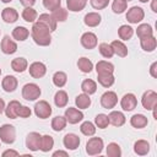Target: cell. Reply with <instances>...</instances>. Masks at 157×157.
I'll list each match as a JSON object with an SVG mask.
<instances>
[{
	"label": "cell",
	"instance_id": "27",
	"mask_svg": "<svg viewBox=\"0 0 157 157\" xmlns=\"http://www.w3.org/2000/svg\"><path fill=\"white\" fill-rule=\"evenodd\" d=\"M110 45H112V48L114 50V54H117L118 56L125 58L128 55V48L121 40H113L110 43Z\"/></svg>",
	"mask_w": 157,
	"mask_h": 157
},
{
	"label": "cell",
	"instance_id": "8",
	"mask_svg": "<svg viewBox=\"0 0 157 157\" xmlns=\"http://www.w3.org/2000/svg\"><path fill=\"white\" fill-rule=\"evenodd\" d=\"M144 17H145V12L139 6H132L126 12V20L130 23H139L144 20Z\"/></svg>",
	"mask_w": 157,
	"mask_h": 157
},
{
	"label": "cell",
	"instance_id": "49",
	"mask_svg": "<svg viewBox=\"0 0 157 157\" xmlns=\"http://www.w3.org/2000/svg\"><path fill=\"white\" fill-rule=\"evenodd\" d=\"M31 113H32L31 109L28 107H26V105H22V104L17 109V117H20V118H29Z\"/></svg>",
	"mask_w": 157,
	"mask_h": 157
},
{
	"label": "cell",
	"instance_id": "50",
	"mask_svg": "<svg viewBox=\"0 0 157 157\" xmlns=\"http://www.w3.org/2000/svg\"><path fill=\"white\" fill-rule=\"evenodd\" d=\"M150 74H151V76L152 77H157V63L155 61L152 65H151V67H150Z\"/></svg>",
	"mask_w": 157,
	"mask_h": 157
},
{
	"label": "cell",
	"instance_id": "51",
	"mask_svg": "<svg viewBox=\"0 0 157 157\" xmlns=\"http://www.w3.org/2000/svg\"><path fill=\"white\" fill-rule=\"evenodd\" d=\"M20 2L25 6V7H29V6H33L36 0H20Z\"/></svg>",
	"mask_w": 157,
	"mask_h": 157
},
{
	"label": "cell",
	"instance_id": "17",
	"mask_svg": "<svg viewBox=\"0 0 157 157\" xmlns=\"http://www.w3.org/2000/svg\"><path fill=\"white\" fill-rule=\"evenodd\" d=\"M17 85H18V81L12 75L5 76L2 78V82H1V86H2V88H4L5 92H13L17 88Z\"/></svg>",
	"mask_w": 157,
	"mask_h": 157
},
{
	"label": "cell",
	"instance_id": "26",
	"mask_svg": "<svg viewBox=\"0 0 157 157\" xmlns=\"http://www.w3.org/2000/svg\"><path fill=\"white\" fill-rule=\"evenodd\" d=\"M28 36H29V31H28L26 27H23V26H17V27H15L13 31H12V37H13V39L20 40V42L26 40V39L28 38Z\"/></svg>",
	"mask_w": 157,
	"mask_h": 157
},
{
	"label": "cell",
	"instance_id": "3",
	"mask_svg": "<svg viewBox=\"0 0 157 157\" xmlns=\"http://www.w3.org/2000/svg\"><path fill=\"white\" fill-rule=\"evenodd\" d=\"M40 88L37 83H26L22 87V97L26 101H36L40 96Z\"/></svg>",
	"mask_w": 157,
	"mask_h": 157
},
{
	"label": "cell",
	"instance_id": "16",
	"mask_svg": "<svg viewBox=\"0 0 157 157\" xmlns=\"http://www.w3.org/2000/svg\"><path fill=\"white\" fill-rule=\"evenodd\" d=\"M96 71H97V75H109L114 72V65L109 61L101 60L96 65Z\"/></svg>",
	"mask_w": 157,
	"mask_h": 157
},
{
	"label": "cell",
	"instance_id": "18",
	"mask_svg": "<svg viewBox=\"0 0 157 157\" xmlns=\"http://www.w3.org/2000/svg\"><path fill=\"white\" fill-rule=\"evenodd\" d=\"M108 119H109V124L114 125V126H121L125 124V115L119 112V110H113L109 113L108 115Z\"/></svg>",
	"mask_w": 157,
	"mask_h": 157
},
{
	"label": "cell",
	"instance_id": "22",
	"mask_svg": "<svg viewBox=\"0 0 157 157\" xmlns=\"http://www.w3.org/2000/svg\"><path fill=\"white\" fill-rule=\"evenodd\" d=\"M101 20H102V17L98 12H88L85 15L83 22L88 27H97L101 23Z\"/></svg>",
	"mask_w": 157,
	"mask_h": 157
},
{
	"label": "cell",
	"instance_id": "9",
	"mask_svg": "<svg viewBox=\"0 0 157 157\" xmlns=\"http://www.w3.org/2000/svg\"><path fill=\"white\" fill-rule=\"evenodd\" d=\"M28 71H29V75L33 78H40V77H43L45 75L47 66L43 63H40V61H34V63H32L29 65Z\"/></svg>",
	"mask_w": 157,
	"mask_h": 157
},
{
	"label": "cell",
	"instance_id": "6",
	"mask_svg": "<svg viewBox=\"0 0 157 157\" xmlns=\"http://www.w3.org/2000/svg\"><path fill=\"white\" fill-rule=\"evenodd\" d=\"M34 114L40 119H47L52 114V107L47 101H39L34 105Z\"/></svg>",
	"mask_w": 157,
	"mask_h": 157
},
{
	"label": "cell",
	"instance_id": "20",
	"mask_svg": "<svg viewBox=\"0 0 157 157\" xmlns=\"http://www.w3.org/2000/svg\"><path fill=\"white\" fill-rule=\"evenodd\" d=\"M37 21L40 22V23H43V25H45L49 28L50 32H54L56 29V21L49 13H42V15H39V17H38Z\"/></svg>",
	"mask_w": 157,
	"mask_h": 157
},
{
	"label": "cell",
	"instance_id": "25",
	"mask_svg": "<svg viewBox=\"0 0 157 157\" xmlns=\"http://www.w3.org/2000/svg\"><path fill=\"white\" fill-rule=\"evenodd\" d=\"M134 151L139 156H145L150 151V144L146 140H137L134 144Z\"/></svg>",
	"mask_w": 157,
	"mask_h": 157
},
{
	"label": "cell",
	"instance_id": "36",
	"mask_svg": "<svg viewBox=\"0 0 157 157\" xmlns=\"http://www.w3.org/2000/svg\"><path fill=\"white\" fill-rule=\"evenodd\" d=\"M77 67H78L82 72L88 74V72L92 71V69H93V64H92V61H91L90 59L82 56V58H80L78 61H77Z\"/></svg>",
	"mask_w": 157,
	"mask_h": 157
},
{
	"label": "cell",
	"instance_id": "46",
	"mask_svg": "<svg viewBox=\"0 0 157 157\" xmlns=\"http://www.w3.org/2000/svg\"><path fill=\"white\" fill-rule=\"evenodd\" d=\"M94 123H96V125H97L99 129H105V128L108 126V124H109L108 115H105V114H103V113L97 114L96 118H94Z\"/></svg>",
	"mask_w": 157,
	"mask_h": 157
},
{
	"label": "cell",
	"instance_id": "29",
	"mask_svg": "<svg viewBox=\"0 0 157 157\" xmlns=\"http://www.w3.org/2000/svg\"><path fill=\"white\" fill-rule=\"evenodd\" d=\"M81 90H82L83 93H86L88 96L90 94H93L97 91V83L93 80H91V78H86L81 83Z\"/></svg>",
	"mask_w": 157,
	"mask_h": 157
},
{
	"label": "cell",
	"instance_id": "2",
	"mask_svg": "<svg viewBox=\"0 0 157 157\" xmlns=\"http://www.w3.org/2000/svg\"><path fill=\"white\" fill-rule=\"evenodd\" d=\"M16 140V130L13 125L10 124H4L0 126V141L4 144H12Z\"/></svg>",
	"mask_w": 157,
	"mask_h": 157
},
{
	"label": "cell",
	"instance_id": "15",
	"mask_svg": "<svg viewBox=\"0 0 157 157\" xmlns=\"http://www.w3.org/2000/svg\"><path fill=\"white\" fill-rule=\"evenodd\" d=\"M17 50V44L9 37V36H5L1 40V52L4 54H13L16 53Z\"/></svg>",
	"mask_w": 157,
	"mask_h": 157
},
{
	"label": "cell",
	"instance_id": "52",
	"mask_svg": "<svg viewBox=\"0 0 157 157\" xmlns=\"http://www.w3.org/2000/svg\"><path fill=\"white\" fill-rule=\"evenodd\" d=\"M2 156L6 157V156H18V152L17 151H13V150H6L2 152Z\"/></svg>",
	"mask_w": 157,
	"mask_h": 157
},
{
	"label": "cell",
	"instance_id": "53",
	"mask_svg": "<svg viewBox=\"0 0 157 157\" xmlns=\"http://www.w3.org/2000/svg\"><path fill=\"white\" fill-rule=\"evenodd\" d=\"M56 156H64V157H66L67 156V152H65V151H55L53 153V157H56Z\"/></svg>",
	"mask_w": 157,
	"mask_h": 157
},
{
	"label": "cell",
	"instance_id": "35",
	"mask_svg": "<svg viewBox=\"0 0 157 157\" xmlns=\"http://www.w3.org/2000/svg\"><path fill=\"white\" fill-rule=\"evenodd\" d=\"M132 34H134V29L130 26H128V25H121L119 27V29H118V36L123 40L130 39L132 37Z\"/></svg>",
	"mask_w": 157,
	"mask_h": 157
},
{
	"label": "cell",
	"instance_id": "21",
	"mask_svg": "<svg viewBox=\"0 0 157 157\" xmlns=\"http://www.w3.org/2000/svg\"><path fill=\"white\" fill-rule=\"evenodd\" d=\"M140 45L145 52H153L157 47V40L153 36L151 37H145V38H140Z\"/></svg>",
	"mask_w": 157,
	"mask_h": 157
},
{
	"label": "cell",
	"instance_id": "34",
	"mask_svg": "<svg viewBox=\"0 0 157 157\" xmlns=\"http://www.w3.org/2000/svg\"><path fill=\"white\" fill-rule=\"evenodd\" d=\"M136 34L139 38H145V37H151L153 36V29L148 23H142L140 26H137L136 29Z\"/></svg>",
	"mask_w": 157,
	"mask_h": 157
},
{
	"label": "cell",
	"instance_id": "55",
	"mask_svg": "<svg viewBox=\"0 0 157 157\" xmlns=\"http://www.w3.org/2000/svg\"><path fill=\"white\" fill-rule=\"evenodd\" d=\"M4 110H5V102H4L2 98H0V114H1Z\"/></svg>",
	"mask_w": 157,
	"mask_h": 157
},
{
	"label": "cell",
	"instance_id": "31",
	"mask_svg": "<svg viewBox=\"0 0 157 157\" xmlns=\"http://www.w3.org/2000/svg\"><path fill=\"white\" fill-rule=\"evenodd\" d=\"M28 66V63L25 58H15L11 61V67L16 72H23Z\"/></svg>",
	"mask_w": 157,
	"mask_h": 157
},
{
	"label": "cell",
	"instance_id": "41",
	"mask_svg": "<svg viewBox=\"0 0 157 157\" xmlns=\"http://www.w3.org/2000/svg\"><path fill=\"white\" fill-rule=\"evenodd\" d=\"M52 12H53L52 16L54 17V20L56 22H64L67 18V10L64 9V7H61V6L58 7L56 10H54V11H52Z\"/></svg>",
	"mask_w": 157,
	"mask_h": 157
},
{
	"label": "cell",
	"instance_id": "38",
	"mask_svg": "<svg viewBox=\"0 0 157 157\" xmlns=\"http://www.w3.org/2000/svg\"><path fill=\"white\" fill-rule=\"evenodd\" d=\"M67 82V76L65 72L63 71H56L54 75H53V83L56 86V87H64Z\"/></svg>",
	"mask_w": 157,
	"mask_h": 157
},
{
	"label": "cell",
	"instance_id": "37",
	"mask_svg": "<svg viewBox=\"0 0 157 157\" xmlns=\"http://www.w3.org/2000/svg\"><path fill=\"white\" fill-rule=\"evenodd\" d=\"M66 118L65 117H61V115H58L55 118H53L52 120V129L54 131H61L63 129H65L66 126Z\"/></svg>",
	"mask_w": 157,
	"mask_h": 157
},
{
	"label": "cell",
	"instance_id": "7",
	"mask_svg": "<svg viewBox=\"0 0 157 157\" xmlns=\"http://www.w3.org/2000/svg\"><path fill=\"white\" fill-rule=\"evenodd\" d=\"M118 103V96L113 91H107L101 96V104L105 109H112Z\"/></svg>",
	"mask_w": 157,
	"mask_h": 157
},
{
	"label": "cell",
	"instance_id": "28",
	"mask_svg": "<svg viewBox=\"0 0 157 157\" xmlns=\"http://www.w3.org/2000/svg\"><path fill=\"white\" fill-rule=\"evenodd\" d=\"M86 4H87V0H66L67 10H70L72 12H78V11L83 10Z\"/></svg>",
	"mask_w": 157,
	"mask_h": 157
},
{
	"label": "cell",
	"instance_id": "57",
	"mask_svg": "<svg viewBox=\"0 0 157 157\" xmlns=\"http://www.w3.org/2000/svg\"><path fill=\"white\" fill-rule=\"evenodd\" d=\"M139 1H141V2H147L148 0H139Z\"/></svg>",
	"mask_w": 157,
	"mask_h": 157
},
{
	"label": "cell",
	"instance_id": "44",
	"mask_svg": "<svg viewBox=\"0 0 157 157\" xmlns=\"http://www.w3.org/2000/svg\"><path fill=\"white\" fill-rule=\"evenodd\" d=\"M107 156L109 157H120L121 156V150L120 146L115 142H110L107 146Z\"/></svg>",
	"mask_w": 157,
	"mask_h": 157
},
{
	"label": "cell",
	"instance_id": "54",
	"mask_svg": "<svg viewBox=\"0 0 157 157\" xmlns=\"http://www.w3.org/2000/svg\"><path fill=\"white\" fill-rule=\"evenodd\" d=\"M151 9L153 12H157V0H152L151 2Z\"/></svg>",
	"mask_w": 157,
	"mask_h": 157
},
{
	"label": "cell",
	"instance_id": "42",
	"mask_svg": "<svg viewBox=\"0 0 157 157\" xmlns=\"http://www.w3.org/2000/svg\"><path fill=\"white\" fill-rule=\"evenodd\" d=\"M97 77H98L97 80H98L99 85H102V86L105 87V88L110 87V86L114 83V81H115L113 74H109V75H97Z\"/></svg>",
	"mask_w": 157,
	"mask_h": 157
},
{
	"label": "cell",
	"instance_id": "24",
	"mask_svg": "<svg viewBox=\"0 0 157 157\" xmlns=\"http://www.w3.org/2000/svg\"><path fill=\"white\" fill-rule=\"evenodd\" d=\"M20 105H21V103L18 101H15L13 99V101L9 102L7 107H5V114H6V117L10 118V119H16L17 118V109L20 108Z\"/></svg>",
	"mask_w": 157,
	"mask_h": 157
},
{
	"label": "cell",
	"instance_id": "43",
	"mask_svg": "<svg viewBox=\"0 0 157 157\" xmlns=\"http://www.w3.org/2000/svg\"><path fill=\"white\" fill-rule=\"evenodd\" d=\"M80 130H81V132H82L83 135H86V136H92V135H94V132H96V126H94V124L91 123V121H83V123L81 124V126H80Z\"/></svg>",
	"mask_w": 157,
	"mask_h": 157
},
{
	"label": "cell",
	"instance_id": "14",
	"mask_svg": "<svg viewBox=\"0 0 157 157\" xmlns=\"http://www.w3.org/2000/svg\"><path fill=\"white\" fill-rule=\"evenodd\" d=\"M63 144H64L65 148H67V150H76L80 146V137L76 134L69 132L64 136Z\"/></svg>",
	"mask_w": 157,
	"mask_h": 157
},
{
	"label": "cell",
	"instance_id": "40",
	"mask_svg": "<svg viewBox=\"0 0 157 157\" xmlns=\"http://www.w3.org/2000/svg\"><path fill=\"white\" fill-rule=\"evenodd\" d=\"M98 50H99L101 55L103 58H107V59H109V58H112L114 55V50H113L112 45L108 44V43H101L98 45Z\"/></svg>",
	"mask_w": 157,
	"mask_h": 157
},
{
	"label": "cell",
	"instance_id": "47",
	"mask_svg": "<svg viewBox=\"0 0 157 157\" xmlns=\"http://www.w3.org/2000/svg\"><path fill=\"white\" fill-rule=\"evenodd\" d=\"M43 6L47 10L54 11L61 6V0H43Z\"/></svg>",
	"mask_w": 157,
	"mask_h": 157
},
{
	"label": "cell",
	"instance_id": "33",
	"mask_svg": "<svg viewBox=\"0 0 157 157\" xmlns=\"http://www.w3.org/2000/svg\"><path fill=\"white\" fill-rule=\"evenodd\" d=\"M54 146V139L50 135H44L40 137V145L39 150L43 152H49Z\"/></svg>",
	"mask_w": 157,
	"mask_h": 157
},
{
	"label": "cell",
	"instance_id": "59",
	"mask_svg": "<svg viewBox=\"0 0 157 157\" xmlns=\"http://www.w3.org/2000/svg\"><path fill=\"white\" fill-rule=\"evenodd\" d=\"M125 1H131V0H125Z\"/></svg>",
	"mask_w": 157,
	"mask_h": 157
},
{
	"label": "cell",
	"instance_id": "4",
	"mask_svg": "<svg viewBox=\"0 0 157 157\" xmlns=\"http://www.w3.org/2000/svg\"><path fill=\"white\" fill-rule=\"evenodd\" d=\"M103 147H104V145H103V140L101 137H91L86 144V152L90 156H96L102 152Z\"/></svg>",
	"mask_w": 157,
	"mask_h": 157
},
{
	"label": "cell",
	"instance_id": "19",
	"mask_svg": "<svg viewBox=\"0 0 157 157\" xmlns=\"http://www.w3.org/2000/svg\"><path fill=\"white\" fill-rule=\"evenodd\" d=\"M1 17L6 23H13L18 20V12L13 7H5L1 12Z\"/></svg>",
	"mask_w": 157,
	"mask_h": 157
},
{
	"label": "cell",
	"instance_id": "10",
	"mask_svg": "<svg viewBox=\"0 0 157 157\" xmlns=\"http://www.w3.org/2000/svg\"><path fill=\"white\" fill-rule=\"evenodd\" d=\"M120 105H121L123 110H126V112H131L132 109H135L137 105V99H136L135 94H132V93L124 94L120 101Z\"/></svg>",
	"mask_w": 157,
	"mask_h": 157
},
{
	"label": "cell",
	"instance_id": "39",
	"mask_svg": "<svg viewBox=\"0 0 157 157\" xmlns=\"http://www.w3.org/2000/svg\"><path fill=\"white\" fill-rule=\"evenodd\" d=\"M22 18L26 22H34L37 20V11L32 6L25 7V10L22 11Z\"/></svg>",
	"mask_w": 157,
	"mask_h": 157
},
{
	"label": "cell",
	"instance_id": "12",
	"mask_svg": "<svg viewBox=\"0 0 157 157\" xmlns=\"http://www.w3.org/2000/svg\"><path fill=\"white\" fill-rule=\"evenodd\" d=\"M66 118V121H69L70 124H77L78 121H81L83 119V113L76 108H71L69 107L66 110H65V115Z\"/></svg>",
	"mask_w": 157,
	"mask_h": 157
},
{
	"label": "cell",
	"instance_id": "30",
	"mask_svg": "<svg viewBox=\"0 0 157 157\" xmlns=\"http://www.w3.org/2000/svg\"><path fill=\"white\" fill-rule=\"evenodd\" d=\"M75 104L78 109H87L91 105V98L86 93H81L75 98Z\"/></svg>",
	"mask_w": 157,
	"mask_h": 157
},
{
	"label": "cell",
	"instance_id": "5",
	"mask_svg": "<svg viewBox=\"0 0 157 157\" xmlns=\"http://www.w3.org/2000/svg\"><path fill=\"white\" fill-rule=\"evenodd\" d=\"M141 104L142 107L146 109V110H152L156 108L157 105V93L152 90H148L146 91L144 94H142V98H141Z\"/></svg>",
	"mask_w": 157,
	"mask_h": 157
},
{
	"label": "cell",
	"instance_id": "32",
	"mask_svg": "<svg viewBox=\"0 0 157 157\" xmlns=\"http://www.w3.org/2000/svg\"><path fill=\"white\" fill-rule=\"evenodd\" d=\"M67 102H69L67 93L65 91H63V90H59L55 93V96H54V103H55V105L59 107V108H64L67 104Z\"/></svg>",
	"mask_w": 157,
	"mask_h": 157
},
{
	"label": "cell",
	"instance_id": "11",
	"mask_svg": "<svg viewBox=\"0 0 157 157\" xmlns=\"http://www.w3.org/2000/svg\"><path fill=\"white\" fill-rule=\"evenodd\" d=\"M40 137L42 135L39 132H29L26 137V146L28 150L31 151H38L39 150V145H40Z\"/></svg>",
	"mask_w": 157,
	"mask_h": 157
},
{
	"label": "cell",
	"instance_id": "13",
	"mask_svg": "<svg viewBox=\"0 0 157 157\" xmlns=\"http://www.w3.org/2000/svg\"><path fill=\"white\" fill-rule=\"evenodd\" d=\"M98 40H97V36L92 32H86L81 36V44L85 49H93L96 48Z\"/></svg>",
	"mask_w": 157,
	"mask_h": 157
},
{
	"label": "cell",
	"instance_id": "23",
	"mask_svg": "<svg viewBox=\"0 0 157 157\" xmlns=\"http://www.w3.org/2000/svg\"><path fill=\"white\" fill-rule=\"evenodd\" d=\"M130 124L136 129H142V128L147 126L148 120L144 114H134L130 118Z\"/></svg>",
	"mask_w": 157,
	"mask_h": 157
},
{
	"label": "cell",
	"instance_id": "1",
	"mask_svg": "<svg viewBox=\"0 0 157 157\" xmlns=\"http://www.w3.org/2000/svg\"><path fill=\"white\" fill-rule=\"evenodd\" d=\"M31 34H32V39L34 40V43L40 47H47L52 43V36H50L49 28L38 21L33 23Z\"/></svg>",
	"mask_w": 157,
	"mask_h": 157
},
{
	"label": "cell",
	"instance_id": "56",
	"mask_svg": "<svg viewBox=\"0 0 157 157\" xmlns=\"http://www.w3.org/2000/svg\"><path fill=\"white\" fill-rule=\"evenodd\" d=\"M1 1H2V2H11L12 0H1Z\"/></svg>",
	"mask_w": 157,
	"mask_h": 157
},
{
	"label": "cell",
	"instance_id": "58",
	"mask_svg": "<svg viewBox=\"0 0 157 157\" xmlns=\"http://www.w3.org/2000/svg\"><path fill=\"white\" fill-rule=\"evenodd\" d=\"M0 75H1V69H0Z\"/></svg>",
	"mask_w": 157,
	"mask_h": 157
},
{
	"label": "cell",
	"instance_id": "45",
	"mask_svg": "<svg viewBox=\"0 0 157 157\" xmlns=\"http://www.w3.org/2000/svg\"><path fill=\"white\" fill-rule=\"evenodd\" d=\"M128 7V1L125 0H114L112 4V10L114 13H123Z\"/></svg>",
	"mask_w": 157,
	"mask_h": 157
},
{
	"label": "cell",
	"instance_id": "48",
	"mask_svg": "<svg viewBox=\"0 0 157 157\" xmlns=\"http://www.w3.org/2000/svg\"><path fill=\"white\" fill-rule=\"evenodd\" d=\"M109 4V0H91V5L96 10H102L105 9Z\"/></svg>",
	"mask_w": 157,
	"mask_h": 157
}]
</instances>
